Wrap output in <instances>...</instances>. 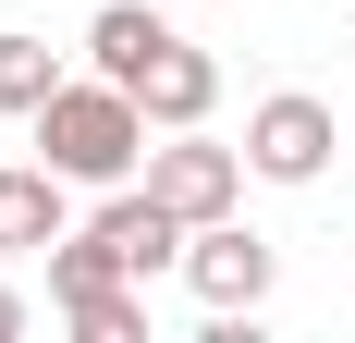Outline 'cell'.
Instances as JSON below:
<instances>
[{"mask_svg": "<svg viewBox=\"0 0 355 343\" xmlns=\"http://www.w3.org/2000/svg\"><path fill=\"white\" fill-rule=\"evenodd\" d=\"M37 160L73 172L86 196L135 184V172H147V99H135V86H110V74H62L49 110H37Z\"/></svg>", "mask_w": 355, "mask_h": 343, "instance_id": "obj_1", "label": "cell"}, {"mask_svg": "<svg viewBox=\"0 0 355 343\" xmlns=\"http://www.w3.org/2000/svg\"><path fill=\"white\" fill-rule=\"evenodd\" d=\"M135 184L172 208L184 233H196V221H233V196H245V147H220L209 123H184V135H159V147H147V172H135Z\"/></svg>", "mask_w": 355, "mask_h": 343, "instance_id": "obj_2", "label": "cell"}, {"mask_svg": "<svg viewBox=\"0 0 355 343\" xmlns=\"http://www.w3.org/2000/svg\"><path fill=\"white\" fill-rule=\"evenodd\" d=\"M184 282H196L209 319H257L270 282H282V245L245 233V221H196V233H184Z\"/></svg>", "mask_w": 355, "mask_h": 343, "instance_id": "obj_3", "label": "cell"}, {"mask_svg": "<svg viewBox=\"0 0 355 343\" xmlns=\"http://www.w3.org/2000/svg\"><path fill=\"white\" fill-rule=\"evenodd\" d=\"M331 147H343V123H331V99H306V86H282V99L245 110V172L257 184H319Z\"/></svg>", "mask_w": 355, "mask_h": 343, "instance_id": "obj_4", "label": "cell"}, {"mask_svg": "<svg viewBox=\"0 0 355 343\" xmlns=\"http://www.w3.org/2000/svg\"><path fill=\"white\" fill-rule=\"evenodd\" d=\"M73 172H49V160H25V172H0V245L12 258H49V245L73 233Z\"/></svg>", "mask_w": 355, "mask_h": 343, "instance_id": "obj_5", "label": "cell"}, {"mask_svg": "<svg viewBox=\"0 0 355 343\" xmlns=\"http://www.w3.org/2000/svg\"><path fill=\"white\" fill-rule=\"evenodd\" d=\"M135 99H147V123H159V135H184V123H209V110H220V62L172 25V37H159V62L135 74Z\"/></svg>", "mask_w": 355, "mask_h": 343, "instance_id": "obj_6", "label": "cell"}, {"mask_svg": "<svg viewBox=\"0 0 355 343\" xmlns=\"http://www.w3.org/2000/svg\"><path fill=\"white\" fill-rule=\"evenodd\" d=\"M159 12H147V0H110V12H86V74H110V86H135L147 62H159Z\"/></svg>", "mask_w": 355, "mask_h": 343, "instance_id": "obj_7", "label": "cell"}, {"mask_svg": "<svg viewBox=\"0 0 355 343\" xmlns=\"http://www.w3.org/2000/svg\"><path fill=\"white\" fill-rule=\"evenodd\" d=\"M49 86H62V49H49V37H25V25H0V110H12V123H37V110H49Z\"/></svg>", "mask_w": 355, "mask_h": 343, "instance_id": "obj_8", "label": "cell"}, {"mask_svg": "<svg viewBox=\"0 0 355 343\" xmlns=\"http://www.w3.org/2000/svg\"><path fill=\"white\" fill-rule=\"evenodd\" d=\"M62 319L86 343H147V282H86V294H62Z\"/></svg>", "mask_w": 355, "mask_h": 343, "instance_id": "obj_9", "label": "cell"}, {"mask_svg": "<svg viewBox=\"0 0 355 343\" xmlns=\"http://www.w3.org/2000/svg\"><path fill=\"white\" fill-rule=\"evenodd\" d=\"M12 331H25V294H12V282H0V343H12Z\"/></svg>", "mask_w": 355, "mask_h": 343, "instance_id": "obj_10", "label": "cell"}]
</instances>
